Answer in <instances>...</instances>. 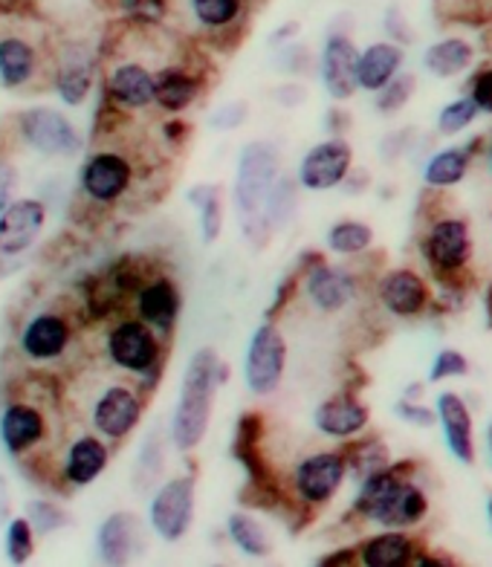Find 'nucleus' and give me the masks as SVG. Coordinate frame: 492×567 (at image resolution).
<instances>
[{"label":"nucleus","instance_id":"obj_1","mask_svg":"<svg viewBox=\"0 0 492 567\" xmlns=\"http://www.w3.org/2000/svg\"><path fill=\"white\" fill-rule=\"evenodd\" d=\"M406 463L386 466L359 481V493L353 498V513L382 530H409L418 527L429 513V495L420 489L411 475H406Z\"/></svg>","mask_w":492,"mask_h":567},{"label":"nucleus","instance_id":"obj_2","mask_svg":"<svg viewBox=\"0 0 492 567\" xmlns=\"http://www.w3.org/2000/svg\"><path fill=\"white\" fill-rule=\"evenodd\" d=\"M224 377L226 368L221 365L215 348H197L192 353L172 417V443L180 452L197 449L209 432L217 385Z\"/></svg>","mask_w":492,"mask_h":567},{"label":"nucleus","instance_id":"obj_3","mask_svg":"<svg viewBox=\"0 0 492 567\" xmlns=\"http://www.w3.org/2000/svg\"><path fill=\"white\" fill-rule=\"evenodd\" d=\"M105 353L125 373H134L154 389L163 371V337L142 319H120L107 330Z\"/></svg>","mask_w":492,"mask_h":567},{"label":"nucleus","instance_id":"obj_4","mask_svg":"<svg viewBox=\"0 0 492 567\" xmlns=\"http://www.w3.org/2000/svg\"><path fill=\"white\" fill-rule=\"evenodd\" d=\"M281 174L278 151L273 142L253 140L246 142L235 168V186H232V203L240 217H253L264 212L269 188Z\"/></svg>","mask_w":492,"mask_h":567},{"label":"nucleus","instance_id":"obj_5","mask_svg":"<svg viewBox=\"0 0 492 567\" xmlns=\"http://www.w3.org/2000/svg\"><path fill=\"white\" fill-rule=\"evenodd\" d=\"M18 134L41 157L70 159L84 151L79 127L55 107H27L18 113Z\"/></svg>","mask_w":492,"mask_h":567},{"label":"nucleus","instance_id":"obj_6","mask_svg":"<svg viewBox=\"0 0 492 567\" xmlns=\"http://www.w3.org/2000/svg\"><path fill=\"white\" fill-rule=\"evenodd\" d=\"M287 371V339L273 321L258 324L246 344L244 380L255 396L276 394Z\"/></svg>","mask_w":492,"mask_h":567},{"label":"nucleus","instance_id":"obj_7","mask_svg":"<svg viewBox=\"0 0 492 567\" xmlns=\"http://www.w3.org/2000/svg\"><path fill=\"white\" fill-rule=\"evenodd\" d=\"M194 504H197V481H194V475L168 478L165 484L157 486V493L151 498V530L168 545L186 538L194 522Z\"/></svg>","mask_w":492,"mask_h":567},{"label":"nucleus","instance_id":"obj_8","mask_svg":"<svg viewBox=\"0 0 492 567\" xmlns=\"http://www.w3.org/2000/svg\"><path fill=\"white\" fill-rule=\"evenodd\" d=\"M420 252H423V261L429 264V269H434V276L440 281L461 276L472 258L470 224L461 220V217H440L426 229Z\"/></svg>","mask_w":492,"mask_h":567},{"label":"nucleus","instance_id":"obj_9","mask_svg":"<svg viewBox=\"0 0 492 567\" xmlns=\"http://www.w3.org/2000/svg\"><path fill=\"white\" fill-rule=\"evenodd\" d=\"M145 411V400L127 382H111L90 403V429L105 441H125L134 432Z\"/></svg>","mask_w":492,"mask_h":567},{"label":"nucleus","instance_id":"obj_10","mask_svg":"<svg viewBox=\"0 0 492 567\" xmlns=\"http://www.w3.org/2000/svg\"><path fill=\"white\" fill-rule=\"evenodd\" d=\"M348 478V461L345 452H314L301 457L293 470V489L307 507H321L328 504Z\"/></svg>","mask_w":492,"mask_h":567},{"label":"nucleus","instance_id":"obj_11","mask_svg":"<svg viewBox=\"0 0 492 567\" xmlns=\"http://www.w3.org/2000/svg\"><path fill=\"white\" fill-rule=\"evenodd\" d=\"M353 165V148L345 140L334 136L307 151L296 172V183L307 192H330L342 186Z\"/></svg>","mask_w":492,"mask_h":567},{"label":"nucleus","instance_id":"obj_12","mask_svg":"<svg viewBox=\"0 0 492 567\" xmlns=\"http://www.w3.org/2000/svg\"><path fill=\"white\" fill-rule=\"evenodd\" d=\"M96 53L84 41H68L61 47L53 61V84L64 105H84L96 82Z\"/></svg>","mask_w":492,"mask_h":567},{"label":"nucleus","instance_id":"obj_13","mask_svg":"<svg viewBox=\"0 0 492 567\" xmlns=\"http://www.w3.org/2000/svg\"><path fill=\"white\" fill-rule=\"evenodd\" d=\"M134 183V165L120 151H99L82 168V195L99 206H111L127 195Z\"/></svg>","mask_w":492,"mask_h":567},{"label":"nucleus","instance_id":"obj_14","mask_svg":"<svg viewBox=\"0 0 492 567\" xmlns=\"http://www.w3.org/2000/svg\"><path fill=\"white\" fill-rule=\"evenodd\" d=\"M180 310H183V296L174 278L154 276L136 287L134 292V313L142 319L151 330H157L160 337L168 339L177 328Z\"/></svg>","mask_w":492,"mask_h":567},{"label":"nucleus","instance_id":"obj_15","mask_svg":"<svg viewBox=\"0 0 492 567\" xmlns=\"http://www.w3.org/2000/svg\"><path fill=\"white\" fill-rule=\"evenodd\" d=\"M434 417L443 425V441H447L449 455L463 466H472L478 457L475 452V420L458 391H440L434 396Z\"/></svg>","mask_w":492,"mask_h":567},{"label":"nucleus","instance_id":"obj_16","mask_svg":"<svg viewBox=\"0 0 492 567\" xmlns=\"http://www.w3.org/2000/svg\"><path fill=\"white\" fill-rule=\"evenodd\" d=\"M357 44L345 32H334V35L325 38V47H321L319 55V75L321 87L328 90L330 99L345 102V99H351L357 93Z\"/></svg>","mask_w":492,"mask_h":567},{"label":"nucleus","instance_id":"obj_17","mask_svg":"<svg viewBox=\"0 0 492 567\" xmlns=\"http://www.w3.org/2000/svg\"><path fill=\"white\" fill-rule=\"evenodd\" d=\"M99 559L111 567H125L140 559L145 550V530H142L140 515L131 509L111 513L96 533Z\"/></svg>","mask_w":492,"mask_h":567},{"label":"nucleus","instance_id":"obj_18","mask_svg":"<svg viewBox=\"0 0 492 567\" xmlns=\"http://www.w3.org/2000/svg\"><path fill=\"white\" fill-rule=\"evenodd\" d=\"M107 463H111V449H107L105 437L96 432L75 434L68 449L61 452V481L73 489L90 486L105 475Z\"/></svg>","mask_w":492,"mask_h":567},{"label":"nucleus","instance_id":"obj_19","mask_svg":"<svg viewBox=\"0 0 492 567\" xmlns=\"http://www.w3.org/2000/svg\"><path fill=\"white\" fill-rule=\"evenodd\" d=\"M47 224V206L35 197L12 200L0 212V255L16 258L32 249Z\"/></svg>","mask_w":492,"mask_h":567},{"label":"nucleus","instance_id":"obj_20","mask_svg":"<svg viewBox=\"0 0 492 567\" xmlns=\"http://www.w3.org/2000/svg\"><path fill=\"white\" fill-rule=\"evenodd\" d=\"M70 342H73V324L70 319H64L61 313H38L27 321V328L21 330V353L30 362H55L64 353L70 351Z\"/></svg>","mask_w":492,"mask_h":567},{"label":"nucleus","instance_id":"obj_21","mask_svg":"<svg viewBox=\"0 0 492 567\" xmlns=\"http://www.w3.org/2000/svg\"><path fill=\"white\" fill-rule=\"evenodd\" d=\"M107 102L122 111H145L154 105V70L142 61H113L105 79Z\"/></svg>","mask_w":492,"mask_h":567},{"label":"nucleus","instance_id":"obj_22","mask_svg":"<svg viewBox=\"0 0 492 567\" xmlns=\"http://www.w3.org/2000/svg\"><path fill=\"white\" fill-rule=\"evenodd\" d=\"M305 296L319 313L334 316L357 299V278H353L351 269L316 264V267L307 269Z\"/></svg>","mask_w":492,"mask_h":567},{"label":"nucleus","instance_id":"obj_23","mask_svg":"<svg viewBox=\"0 0 492 567\" xmlns=\"http://www.w3.org/2000/svg\"><path fill=\"white\" fill-rule=\"evenodd\" d=\"M377 299L397 319H414L429 307L432 292L414 269H391L377 284Z\"/></svg>","mask_w":492,"mask_h":567},{"label":"nucleus","instance_id":"obj_24","mask_svg":"<svg viewBox=\"0 0 492 567\" xmlns=\"http://www.w3.org/2000/svg\"><path fill=\"white\" fill-rule=\"evenodd\" d=\"M47 437L44 411L32 403H9L0 414V443L12 457L35 452Z\"/></svg>","mask_w":492,"mask_h":567},{"label":"nucleus","instance_id":"obj_25","mask_svg":"<svg viewBox=\"0 0 492 567\" xmlns=\"http://www.w3.org/2000/svg\"><path fill=\"white\" fill-rule=\"evenodd\" d=\"M371 423V411L362 400L353 394H336L321 400L314 411V425L321 434L336 437V441H348L362 434Z\"/></svg>","mask_w":492,"mask_h":567},{"label":"nucleus","instance_id":"obj_26","mask_svg":"<svg viewBox=\"0 0 492 567\" xmlns=\"http://www.w3.org/2000/svg\"><path fill=\"white\" fill-rule=\"evenodd\" d=\"M41 61L44 55L30 35L23 38L21 32L0 35V87L23 90L30 82H35Z\"/></svg>","mask_w":492,"mask_h":567},{"label":"nucleus","instance_id":"obj_27","mask_svg":"<svg viewBox=\"0 0 492 567\" xmlns=\"http://www.w3.org/2000/svg\"><path fill=\"white\" fill-rule=\"evenodd\" d=\"M403 61H406L403 44H394V41H377V44H368L366 50H359V61H357L359 90L377 93L380 87H386V84L391 82L400 70H403Z\"/></svg>","mask_w":492,"mask_h":567},{"label":"nucleus","instance_id":"obj_28","mask_svg":"<svg viewBox=\"0 0 492 567\" xmlns=\"http://www.w3.org/2000/svg\"><path fill=\"white\" fill-rule=\"evenodd\" d=\"M201 75L188 73L186 68H163L154 73V105L163 113H183L201 99Z\"/></svg>","mask_w":492,"mask_h":567},{"label":"nucleus","instance_id":"obj_29","mask_svg":"<svg viewBox=\"0 0 492 567\" xmlns=\"http://www.w3.org/2000/svg\"><path fill=\"white\" fill-rule=\"evenodd\" d=\"M475 64V47L461 35L440 38L423 50V70L434 79H458Z\"/></svg>","mask_w":492,"mask_h":567},{"label":"nucleus","instance_id":"obj_30","mask_svg":"<svg viewBox=\"0 0 492 567\" xmlns=\"http://www.w3.org/2000/svg\"><path fill=\"white\" fill-rule=\"evenodd\" d=\"M357 559L368 567H400L414 561V542L403 530H386L366 538L357 550Z\"/></svg>","mask_w":492,"mask_h":567},{"label":"nucleus","instance_id":"obj_31","mask_svg":"<svg viewBox=\"0 0 492 567\" xmlns=\"http://www.w3.org/2000/svg\"><path fill=\"white\" fill-rule=\"evenodd\" d=\"M186 12L201 30L229 32L246 16V0H186Z\"/></svg>","mask_w":492,"mask_h":567},{"label":"nucleus","instance_id":"obj_32","mask_svg":"<svg viewBox=\"0 0 492 567\" xmlns=\"http://www.w3.org/2000/svg\"><path fill=\"white\" fill-rule=\"evenodd\" d=\"M472 165V151L463 145H452V148L438 151L429 163L423 165V183L429 188H452L463 183L467 172Z\"/></svg>","mask_w":492,"mask_h":567},{"label":"nucleus","instance_id":"obj_33","mask_svg":"<svg viewBox=\"0 0 492 567\" xmlns=\"http://www.w3.org/2000/svg\"><path fill=\"white\" fill-rule=\"evenodd\" d=\"M226 533H229L232 545L246 553V556H253V559H267L273 553V538H269L267 527L255 515L232 513L226 518Z\"/></svg>","mask_w":492,"mask_h":567},{"label":"nucleus","instance_id":"obj_34","mask_svg":"<svg viewBox=\"0 0 492 567\" xmlns=\"http://www.w3.org/2000/svg\"><path fill=\"white\" fill-rule=\"evenodd\" d=\"M296 209H299V183L293 177H281L273 183L269 188L267 200H264V217L269 220L273 231L284 229L296 217Z\"/></svg>","mask_w":492,"mask_h":567},{"label":"nucleus","instance_id":"obj_35","mask_svg":"<svg viewBox=\"0 0 492 567\" xmlns=\"http://www.w3.org/2000/svg\"><path fill=\"white\" fill-rule=\"evenodd\" d=\"M188 203L201 209V235L203 244H215L224 231V200L217 186H194L188 192Z\"/></svg>","mask_w":492,"mask_h":567},{"label":"nucleus","instance_id":"obj_36","mask_svg":"<svg viewBox=\"0 0 492 567\" xmlns=\"http://www.w3.org/2000/svg\"><path fill=\"white\" fill-rule=\"evenodd\" d=\"M328 249L336 255H362L373 244V229L362 220H339L328 229Z\"/></svg>","mask_w":492,"mask_h":567},{"label":"nucleus","instance_id":"obj_37","mask_svg":"<svg viewBox=\"0 0 492 567\" xmlns=\"http://www.w3.org/2000/svg\"><path fill=\"white\" fill-rule=\"evenodd\" d=\"M23 515H27V522L32 524L35 536H55V533L68 530L70 524H73L68 509L61 507L59 501H50V498L27 501Z\"/></svg>","mask_w":492,"mask_h":567},{"label":"nucleus","instance_id":"obj_38","mask_svg":"<svg viewBox=\"0 0 492 567\" xmlns=\"http://www.w3.org/2000/svg\"><path fill=\"white\" fill-rule=\"evenodd\" d=\"M345 461H348V472H353L359 481L380 472L388 466V446L380 437H368V441L357 443L353 449L345 452Z\"/></svg>","mask_w":492,"mask_h":567},{"label":"nucleus","instance_id":"obj_39","mask_svg":"<svg viewBox=\"0 0 492 567\" xmlns=\"http://www.w3.org/2000/svg\"><path fill=\"white\" fill-rule=\"evenodd\" d=\"M3 550L12 565H27L35 556V530L27 522V515H12L7 522V538H3Z\"/></svg>","mask_w":492,"mask_h":567},{"label":"nucleus","instance_id":"obj_40","mask_svg":"<svg viewBox=\"0 0 492 567\" xmlns=\"http://www.w3.org/2000/svg\"><path fill=\"white\" fill-rule=\"evenodd\" d=\"M414 90H418V75L397 73L386 87L377 90L373 107H377V113H382V116H394V113H400L409 105V99L414 96Z\"/></svg>","mask_w":492,"mask_h":567},{"label":"nucleus","instance_id":"obj_41","mask_svg":"<svg viewBox=\"0 0 492 567\" xmlns=\"http://www.w3.org/2000/svg\"><path fill=\"white\" fill-rule=\"evenodd\" d=\"M116 7L140 30H154L172 16V0H116Z\"/></svg>","mask_w":492,"mask_h":567},{"label":"nucleus","instance_id":"obj_42","mask_svg":"<svg viewBox=\"0 0 492 567\" xmlns=\"http://www.w3.org/2000/svg\"><path fill=\"white\" fill-rule=\"evenodd\" d=\"M481 113H478L475 102L470 96H461V99H452L443 105V111L438 113V131L443 136H455L463 134L472 122L478 120Z\"/></svg>","mask_w":492,"mask_h":567},{"label":"nucleus","instance_id":"obj_43","mask_svg":"<svg viewBox=\"0 0 492 567\" xmlns=\"http://www.w3.org/2000/svg\"><path fill=\"white\" fill-rule=\"evenodd\" d=\"M467 373H470V359H467V353L458 351V348H443V351H438V357L432 359L429 382L455 380V377H467Z\"/></svg>","mask_w":492,"mask_h":567},{"label":"nucleus","instance_id":"obj_44","mask_svg":"<svg viewBox=\"0 0 492 567\" xmlns=\"http://www.w3.org/2000/svg\"><path fill=\"white\" fill-rule=\"evenodd\" d=\"M470 99L475 102L478 113H486L492 116V64L478 70L470 82Z\"/></svg>","mask_w":492,"mask_h":567},{"label":"nucleus","instance_id":"obj_45","mask_svg":"<svg viewBox=\"0 0 492 567\" xmlns=\"http://www.w3.org/2000/svg\"><path fill=\"white\" fill-rule=\"evenodd\" d=\"M394 414L400 420H403V423H409V425H418V429H429V425L434 423V411L429 409V405H420V403H414V400H397L394 403Z\"/></svg>","mask_w":492,"mask_h":567},{"label":"nucleus","instance_id":"obj_46","mask_svg":"<svg viewBox=\"0 0 492 567\" xmlns=\"http://www.w3.org/2000/svg\"><path fill=\"white\" fill-rule=\"evenodd\" d=\"M160 466H163V446H157V437L151 434L145 446H142V455H140V475L145 472V481H142V489L151 484V481L160 475Z\"/></svg>","mask_w":492,"mask_h":567},{"label":"nucleus","instance_id":"obj_47","mask_svg":"<svg viewBox=\"0 0 492 567\" xmlns=\"http://www.w3.org/2000/svg\"><path fill=\"white\" fill-rule=\"evenodd\" d=\"M246 113H249L246 102H229V105H221L212 113V125H215L217 131H232V127L244 125Z\"/></svg>","mask_w":492,"mask_h":567},{"label":"nucleus","instance_id":"obj_48","mask_svg":"<svg viewBox=\"0 0 492 567\" xmlns=\"http://www.w3.org/2000/svg\"><path fill=\"white\" fill-rule=\"evenodd\" d=\"M18 188V168L9 159H0V212L7 209Z\"/></svg>","mask_w":492,"mask_h":567},{"label":"nucleus","instance_id":"obj_49","mask_svg":"<svg viewBox=\"0 0 492 567\" xmlns=\"http://www.w3.org/2000/svg\"><path fill=\"white\" fill-rule=\"evenodd\" d=\"M12 518V489H9V481L0 475V527Z\"/></svg>","mask_w":492,"mask_h":567},{"label":"nucleus","instance_id":"obj_50","mask_svg":"<svg viewBox=\"0 0 492 567\" xmlns=\"http://www.w3.org/2000/svg\"><path fill=\"white\" fill-rule=\"evenodd\" d=\"M276 96H278V102H284L287 107H296L301 99L307 96V93H305V87H301V84H284Z\"/></svg>","mask_w":492,"mask_h":567},{"label":"nucleus","instance_id":"obj_51","mask_svg":"<svg viewBox=\"0 0 492 567\" xmlns=\"http://www.w3.org/2000/svg\"><path fill=\"white\" fill-rule=\"evenodd\" d=\"M484 313H486V324L492 328V281L486 284V290H484Z\"/></svg>","mask_w":492,"mask_h":567},{"label":"nucleus","instance_id":"obj_52","mask_svg":"<svg viewBox=\"0 0 492 567\" xmlns=\"http://www.w3.org/2000/svg\"><path fill=\"white\" fill-rule=\"evenodd\" d=\"M296 30H299V23H287L284 30L276 32V38H273V44H278V41H287V38H290V32H296Z\"/></svg>","mask_w":492,"mask_h":567},{"label":"nucleus","instance_id":"obj_53","mask_svg":"<svg viewBox=\"0 0 492 567\" xmlns=\"http://www.w3.org/2000/svg\"><path fill=\"white\" fill-rule=\"evenodd\" d=\"M486 452H490V461H492V420L486 425Z\"/></svg>","mask_w":492,"mask_h":567},{"label":"nucleus","instance_id":"obj_54","mask_svg":"<svg viewBox=\"0 0 492 567\" xmlns=\"http://www.w3.org/2000/svg\"><path fill=\"white\" fill-rule=\"evenodd\" d=\"M486 524H490V533H492V493L486 498Z\"/></svg>","mask_w":492,"mask_h":567},{"label":"nucleus","instance_id":"obj_55","mask_svg":"<svg viewBox=\"0 0 492 567\" xmlns=\"http://www.w3.org/2000/svg\"><path fill=\"white\" fill-rule=\"evenodd\" d=\"M486 157H490V172H492V145H490V151H486Z\"/></svg>","mask_w":492,"mask_h":567}]
</instances>
